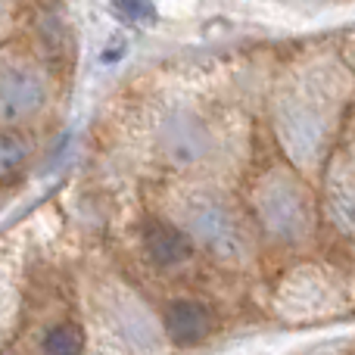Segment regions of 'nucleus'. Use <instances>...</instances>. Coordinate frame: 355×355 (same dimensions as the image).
Here are the masks:
<instances>
[{"mask_svg": "<svg viewBox=\"0 0 355 355\" xmlns=\"http://www.w3.org/2000/svg\"><path fill=\"white\" fill-rule=\"evenodd\" d=\"M159 150L175 168H190L209 153V128L196 112L175 110L159 125Z\"/></svg>", "mask_w": 355, "mask_h": 355, "instance_id": "nucleus-4", "label": "nucleus"}, {"mask_svg": "<svg viewBox=\"0 0 355 355\" xmlns=\"http://www.w3.org/2000/svg\"><path fill=\"white\" fill-rule=\"evenodd\" d=\"M28 159V147L19 141L16 135H3L0 131V178L16 175Z\"/></svg>", "mask_w": 355, "mask_h": 355, "instance_id": "nucleus-11", "label": "nucleus"}, {"mask_svg": "<svg viewBox=\"0 0 355 355\" xmlns=\"http://www.w3.org/2000/svg\"><path fill=\"white\" fill-rule=\"evenodd\" d=\"M47 103V81L25 62L0 60V125H19Z\"/></svg>", "mask_w": 355, "mask_h": 355, "instance_id": "nucleus-2", "label": "nucleus"}, {"mask_svg": "<svg viewBox=\"0 0 355 355\" xmlns=\"http://www.w3.org/2000/svg\"><path fill=\"white\" fill-rule=\"evenodd\" d=\"M184 227L187 237L225 262H240L246 256V234L237 215L215 196H190L184 206Z\"/></svg>", "mask_w": 355, "mask_h": 355, "instance_id": "nucleus-1", "label": "nucleus"}, {"mask_svg": "<svg viewBox=\"0 0 355 355\" xmlns=\"http://www.w3.org/2000/svg\"><path fill=\"white\" fill-rule=\"evenodd\" d=\"M277 135H281L284 147L296 162H309L318 156L321 144H324V125L315 116V110L287 103L277 112Z\"/></svg>", "mask_w": 355, "mask_h": 355, "instance_id": "nucleus-5", "label": "nucleus"}, {"mask_svg": "<svg viewBox=\"0 0 355 355\" xmlns=\"http://www.w3.org/2000/svg\"><path fill=\"white\" fill-rule=\"evenodd\" d=\"M190 237L166 221H150L144 227V252L159 268H181L190 259Z\"/></svg>", "mask_w": 355, "mask_h": 355, "instance_id": "nucleus-6", "label": "nucleus"}, {"mask_svg": "<svg viewBox=\"0 0 355 355\" xmlns=\"http://www.w3.org/2000/svg\"><path fill=\"white\" fill-rule=\"evenodd\" d=\"M44 355H81L85 349V337L75 324H56L44 334V343H41Z\"/></svg>", "mask_w": 355, "mask_h": 355, "instance_id": "nucleus-10", "label": "nucleus"}, {"mask_svg": "<svg viewBox=\"0 0 355 355\" xmlns=\"http://www.w3.org/2000/svg\"><path fill=\"white\" fill-rule=\"evenodd\" d=\"M212 331V315L202 302L193 300H175L166 309V334L178 346H193L209 337Z\"/></svg>", "mask_w": 355, "mask_h": 355, "instance_id": "nucleus-7", "label": "nucleus"}, {"mask_svg": "<svg viewBox=\"0 0 355 355\" xmlns=\"http://www.w3.org/2000/svg\"><path fill=\"white\" fill-rule=\"evenodd\" d=\"M327 206L340 227H355V184L349 178H337L331 181V193H327Z\"/></svg>", "mask_w": 355, "mask_h": 355, "instance_id": "nucleus-9", "label": "nucleus"}, {"mask_svg": "<svg viewBox=\"0 0 355 355\" xmlns=\"http://www.w3.org/2000/svg\"><path fill=\"white\" fill-rule=\"evenodd\" d=\"M119 16L131 19V22H150L153 19V3L150 0H112Z\"/></svg>", "mask_w": 355, "mask_h": 355, "instance_id": "nucleus-12", "label": "nucleus"}, {"mask_svg": "<svg viewBox=\"0 0 355 355\" xmlns=\"http://www.w3.org/2000/svg\"><path fill=\"white\" fill-rule=\"evenodd\" d=\"M112 321H116L119 334H122L128 343H135V346H150L153 343V337H156L153 321H150V315L144 312L137 302L119 300L116 312H112Z\"/></svg>", "mask_w": 355, "mask_h": 355, "instance_id": "nucleus-8", "label": "nucleus"}, {"mask_svg": "<svg viewBox=\"0 0 355 355\" xmlns=\"http://www.w3.org/2000/svg\"><path fill=\"white\" fill-rule=\"evenodd\" d=\"M259 215L268 234L277 240H302L312 225V212H309V200L302 196L300 187L290 181H271L259 196Z\"/></svg>", "mask_w": 355, "mask_h": 355, "instance_id": "nucleus-3", "label": "nucleus"}]
</instances>
